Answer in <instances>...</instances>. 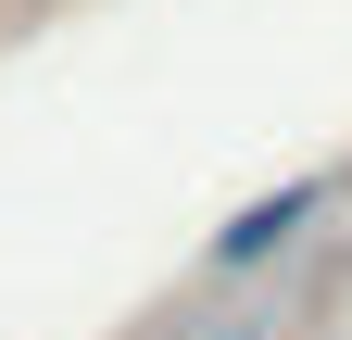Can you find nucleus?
<instances>
[{"instance_id":"obj_1","label":"nucleus","mask_w":352,"mask_h":340,"mask_svg":"<svg viewBox=\"0 0 352 340\" xmlns=\"http://www.w3.org/2000/svg\"><path fill=\"white\" fill-rule=\"evenodd\" d=\"M302 215H315V189H277V202H252V215L227 227V240H214V265H264V252H277V240H302Z\"/></svg>"}]
</instances>
